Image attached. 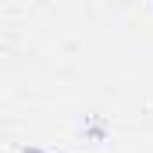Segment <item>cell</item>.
Wrapping results in <instances>:
<instances>
[{"label": "cell", "mask_w": 153, "mask_h": 153, "mask_svg": "<svg viewBox=\"0 0 153 153\" xmlns=\"http://www.w3.org/2000/svg\"><path fill=\"white\" fill-rule=\"evenodd\" d=\"M25 153H39V150H25Z\"/></svg>", "instance_id": "obj_1"}]
</instances>
